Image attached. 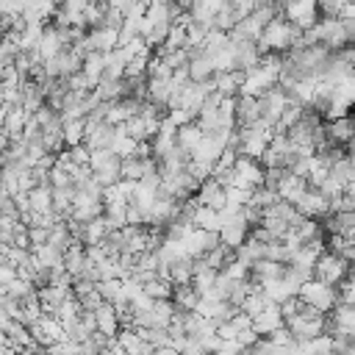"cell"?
<instances>
[{"instance_id": "40", "label": "cell", "mask_w": 355, "mask_h": 355, "mask_svg": "<svg viewBox=\"0 0 355 355\" xmlns=\"http://www.w3.org/2000/svg\"><path fill=\"white\" fill-rule=\"evenodd\" d=\"M227 8H230L233 22L239 25L241 19H247V17L255 11V0H233V3H227Z\"/></svg>"}, {"instance_id": "46", "label": "cell", "mask_w": 355, "mask_h": 355, "mask_svg": "<svg viewBox=\"0 0 355 355\" xmlns=\"http://www.w3.org/2000/svg\"><path fill=\"white\" fill-rule=\"evenodd\" d=\"M178 352H180V355H205V349L200 347V341L191 338V336H186V341H183V347H180Z\"/></svg>"}, {"instance_id": "32", "label": "cell", "mask_w": 355, "mask_h": 355, "mask_svg": "<svg viewBox=\"0 0 355 355\" xmlns=\"http://www.w3.org/2000/svg\"><path fill=\"white\" fill-rule=\"evenodd\" d=\"M141 291L150 300H169L172 297V283L169 280H161V277H153V280H147L141 286Z\"/></svg>"}, {"instance_id": "44", "label": "cell", "mask_w": 355, "mask_h": 355, "mask_svg": "<svg viewBox=\"0 0 355 355\" xmlns=\"http://www.w3.org/2000/svg\"><path fill=\"white\" fill-rule=\"evenodd\" d=\"M67 155H69L72 164H78V166H89V155H92V153H89L83 144H78V147H69Z\"/></svg>"}, {"instance_id": "25", "label": "cell", "mask_w": 355, "mask_h": 355, "mask_svg": "<svg viewBox=\"0 0 355 355\" xmlns=\"http://www.w3.org/2000/svg\"><path fill=\"white\" fill-rule=\"evenodd\" d=\"M108 150L122 161V158L136 155V141H133L130 136H125V130H122V125H119V128H114V139H111V147H108Z\"/></svg>"}, {"instance_id": "14", "label": "cell", "mask_w": 355, "mask_h": 355, "mask_svg": "<svg viewBox=\"0 0 355 355\" xmlns=\"http://www.w3.org/2000/svg\"><path fill=\"white\" fill-rule=\"evenodd\" d=\"M277 327H283V319H280V313H277V305H269L266 311H261L258 316L250 319V330H252L258 338L272 336Z\"/></svg>"}, {"instance_id": "37", "label": "cell", "mask_w": 355, "mask_h": 355, "mask_svg": "<svg viewBox=\"0 0 355 355\" xmlns=\"http://www.w3.org/2000/svg\"><path fill=\"white\" fill-rule=\"evenodd\" d=\"M275 202H277V194H275L272 189H263V186H261V189H255V191L250 194V205L258 208L261 214H263L266 208H272Z\"/></svg>"}, {"instance_id": "36", "label": "cell", "mask_w": 355, "mask_h": 355, "mask_svg": "<svg viewBox=\"0 0 355 355\" xmlns=\"http://www.w3.org/2000/svg\"><path fill=\"white\" fill-rule=\"evenodd\" d=\"M105 233H108V227H105V222H103V216H97V219H92V222H86V239H83V247H92V244H100V241L105 239Z\"/></svg>"}, {"instance_id": "1", "label": "cell", "mask_w": 355, "mask_h": 355, "mask_svg": "<svg viewBox=\"0 0 355 355\" xmlns=\"http://www.w3.org/2000/svg\"><path fill=\"white\" fill-rule=\"evenodd\" d=\"M283 327L288 330L291 341L302 344V341H311V338H316V336L324 333V313H319L311 305H300V313L294 319H288Z\"/></svg>"}, {"instance_id": "21", "label": "cell", "mask_w": 355, "mask_h": 355, "mask_svg": "<svg viewBox=\"0 0 355 355\" xmlns=\"http://www.w3.org/2000/svg\"><path fill=\"white\" fill-rule=\"evenodd\" d=\"M53 191V214L58 216V219H69V214H72V200H75V189L72 186H67V189H50Z\"/></svg>"}, {"instance_id": "16", "label": "cell", "mask_w": 355, "mask_h": 355, "mask_svg": "<svg viewBox=\"0 0 355 355\" xmlns=\"http://www.w3.org/2000/svg\"><path fill=\"white\" fill-rule=\"evenodd\" d=\"M86 47H89V53H103V55L116 50V31H108V28L86 31Z\"/></svg>"}, {"instance_id": "12", "label": "cell", "mask_w": 355, "mask_h": 355, "mask_svg": "<svg viewBox=\"0 0 355 355\" xmlns=\"http://www.w3.org/2000/svg\"><path fill=\"white\" fill-rule=\"evenodd\" d=\"M322 236H341L352 239L355 236V211L352 214H327L324 222L319 225Z\"/></svg>"}, {"instance_id": "42", "label": "cell", "mask_w": 355, "mask_h": 355, "mask_svg": "<svg viewBox=\"0 0 355 355\" xmlns=\"http://www.w3.org/2000/svg\"><path fill=\"white\" fill-rule=\"evenodd\" d=\"M97 280H119V266L114 258H105L103 263H97Z\"/></svg>"}, {"instance_id": "19", "label": "cell", "mask_w": 355, "mask_h": 355, "mask_svg": "<svg viewBox=\"0 0 355 355\" xmlns=\"http://www.w3.org/2000/svg\"><path fill=\"white\" fill-rule=\"evenodd\" d=\"M94 324H97V333H103V336L114 338V336H116V330H119V322H116V311H114V305L103 302V305L94 311Z\"/></svg>"}, {"instance_id": "48", "label": "cell", "mask_w": 355, "mask_h": 355, "mask_svg": "<svg viewBox=\"0 0 355 355\" xmlns=\"http://www.w3.org/2000/svg\"><path fill=\"white\" fill-rule=\"evenodd\" d=\"M330 355H333V352H330Z\"/></svg>"}, {"instance_id": "20", "label": "cell", "mask_w": 355, "mask_h": 355, "mask_svg": "<svg viewBox=\"0 0 355 355\" xmlns=\"http://www.w3.org/2000/svg\"><path fill=\"white\" fill-rule=\"evenodd\" d=\"M327 175L333 178V180H338L341 186H349V183H355V169H352V155H338L333 164H330V169H327Z\"/></svg>"}, {"instance_id": "34", "label": "cell", "mask_w": 355, "mask_h": 355, "mask_svg": "<svg viewBox=\"0 0 355 355\" xmlns=\"http://www.w3.org/2000/svg\"><path fill=\"white\" fill-rule=\"evenodd\" d=\"M97 216H103V202H83V205H72V214H69V219H75V222H92V219H97Z\"/></svg>"}, {"instance_id": "47", "label": "cell", "mask_w": 355, "mask_h": 355, "mask_svg": "<svg viewBox=\"0 0 355 355\" xmlns=\"http://www.w3.org/2000/svg\"><path fill=\"white\" fill-rule=\"evenodd\" d=\"M155 355H180L178 349H172V347H158L155 349Z\"/></svg>"}, {"instance_id": "13", "label": "cell", "mask_w": 355, "mask_h": 355, "mask_svg": "<svg viewBox=\"0 0 355 355\" xmlns=\"http://www.w3.org/2000/svg\"><path fill=\"white\" fill-rule=\"evenodd\" d=\"M233 122H236V128H252V125H258V100L255 97H247V94L233 97Z\"/></svg>"}, {"instance_id": "18", "label": "cell", "mask_w": 355, "mask_h": 355, "mask_svg": "<svg viewBox=\"0 0 355 355\" xmlns=\"http://www.w3.org/2000/svg\"><path fill=\"white\" fill-rule=\"evenodd\" d=\"M169 302H172L175 311H186V313H189V311L197 308L200 294L194 291L191 283H186V286H172V297H169Z\"/></svg>"}, {"instance_id": "33", "label": "cell", "mask_w": 355, "mask_h": 355, "mask_svg": "<svg viewBox=\"0 0 355 355\" xmlns=\"http://www.w3.org/2000/svg\"><path fill=\"white\" fill-rule=\"evenodd\" d=\"M119 180L139 183V180H141V158H136V155L122 158V161H119Z\"/></svg>"}, {"instance_id": "27", "label": "cell", "mask_w": 355, "mask_h": 355, "mask_svg": "<svg viewBox=\"0 0 355 355\" xmlns=\"http://www.w3.org/2000/svg\"><path fill=\"white\" fill-rule=\"evenodd\" d=\"M166 280H169L172 286H186V283H191V261H189V258L172 261V263L166 266Z\"/></svg>"}, {"instance_id": "35", "label": "cell", "mask_w": 355, "mask_h": 355, "mask_svg": "<svg viewBox=\"0 0 355 355\" xmlns=\"http://www.w3.org/2000/svg\"><path fill=\"white\" fill-rule=\"evenodd\" d=\"M47 244H50L53 250H58V252H64V250L72 244V239H69V233H67V222H58V225H53V227L47 230Z\"/></svg>"}, {"instance_id": "45", "label": "cell", "mask_w": 355, "mask_h": 355, "mask_svg": "<svg viewBox=\"0 0 355 355\" xmlns=\"http://www.w3.org/2000/svg\"><path fill=\"white\" fill-rule=\"evenodd\" d=\"M28 244H31V247L47 244V230H44V227H28Z\"/></svg>"}, {"instance_id": "38", "label": "cell", "mask_w": 355, "mask_h": 355, "mask_svg": "<svg viewBox=\"0 0 355 355\" xmlns=\"http://www.w3.org/2000/svg\"><path fill=\"white\" fill-rule=\"evenodd\" d=\"M250 288H252V283H247V280H236V283H230L225 302L233 305V308H241V302H244V297L250 294Z\"/></svg>"}, {"instance_id": "4", "label": "cell", "mask_w": 355, "mask_h": 355, "mask_svg": "<svg viewBox=\"0 0 355 355\" xmlns=\"http://www.w3.org/2000/svg\"><path fill=\"white\" fill-rule=\"evenodd\" d=\"M311 275H313V280H319V283L336 288L344 277H349V263L341 261V258H336V255H330V252H322V255L316 258Z\"/></svg>"}, {"instance_id": "30", "label": "cell", "mask_w": 355, "mask_h": 355, "mask_svg": "<svg viewBox=\"0 0 355 355\" xmlns=\"http://www.w3.org/2000/svg\"><path fill=\"white\" fill-rule=\"evenodd\" d=\"M80 72H83V78L92 83V89L97 86V80H100V75H103V53H89L86 58H83V64H80Z\"/></svg>"}, {"instance_id": "43", "label": "cell", "mask_w": 355, "mask_h": 355, "mask_svg": "<svg viewBox=\"0 0 355 355\" xmlns=\"http://www.w3.org/2000/svg\"><path fill=\"white\" fill-rule=\"evenodd\" d=\"M222 275H225L230 283H236V280H247V266L239 263V261H230V263L222 269Z\"/></svg>"}, {"instance_id": "26", "label": "cell", "mask_w": 355, "mask_h": 355, "mask_svg": "<svg viewBox=\"0 0 355 355\" xmlns=\"http://www.w3.org/2000/svg\"><path fill=\"white\" fill-rule=\"evenodd\" d=\"M230 261H236V252H233V250H227V247H222V244H216L211 252H205V255H202V263H205L208 269H214V272H222Z\"/></svg>"}, {"instance_id": "28", "label": "cell", "mask_w": 355, "mask_h": 355, "mask_svg": "<svg viewBox=\"0 0 355 355\" xmlns=\"http://www.w3.org/2000/svg\"><path fill=\"white\" fill-rule=\"evenodd\" d=\"M269 305H272V302L263 297V291H261L258 286H252V288H250V294L244 297V302H241V308H239V311H241V313H247V316L252 319V316H258L261 311H266Z\"/></svg>"}, {"instance_id": "5", "label": "cell", "mask_w": 355, "mask_h": 355, "mask_svg": "<svg viewBox=\"0 0 355 355\" xmlns=\"http://www.w3.org/2000/svg\"><path fill=\"white\" fill-rule=\"evenodd\" d=\"M236 136H239V155L250 158V161H261L272 133L263 130L261 125H252V128H236Z\"/></svg>"}, {"instance_id": "24", "label": "cell", "mask_w": 355, "mask_h": 355, "mask_svg": "<svg viewBox=\"0 0 355 355\" xmlns=\"http://www.w3.org/2000/svg\"><path fill=\"white\" fill-rule=\"evenodd\" d=\"M261 291H263V297H266L272 305H280V302H286L288 297H297V291H294L291 286H286L280 277H277V280L263 283V286H261Z\"/></svg>"}, {"instance_id": "8", "label": "cell", "mask_w": 355, "mask_h": 355, "mask_svg": "<svg viewBox=\"0 0 355 355\" xmlns=\"http://www.w3.org/2000/svg\"><path fill=\"white\" fill-rule=\"evenodd\" d=\"M294 211L302 216V219H324L327 214H330V208H327V200L316 191V189H308L300 200H297V205H294Z\"/></svg>"}, {"instance_id": "31", "label": "cell", "mask_w": 355, "mask_h": 355, "mask_svg": "<svg viewBox=\"0 0 355 355\" xmlns=\"http://www.w3.org/2000/svg\"><path fill=\"white\" fill-rule=\"evenodd\" d=\"M61 136H64V147H67V150L83 144V119L61 122Z\"/></svg>"}, {"instance_id": "7", "label": "cell", "mask_w": 355, "mask_h": 355, "mask_svg": "<svg viewBox=\"0 0 355 355\" xmlns=\"http://www.w3.org/2000/svg\"><path fill=\"white\" fill-rule=\"evenodd\" d=\"M280 17L286 22H291L294 28L300 31H311L319 19V11H316V3L313 0H302V3H280Z\"/></svg>"}, {"instance_id": "11", "label": "cell", "mask_w": 355, "mask_h": 355, "mask_svg": "<svg viewBox=\"0 0 355 355\" xmlns=\"http://www.w3.org/2000/svg\"><path fill=\"white\" fill-rule=\"evenodd\" d=\"M191 200H194L200 208L222 211V208H225V189L208 178V180H202V183H200V189L191 194Z\"/></svg>"}, {"instance_id": "6", "label": "cell", "mask_w": 355, "mask_h": 355, "mask_svg": "<svg viewBox=\"0 0 355 355\" xmlns=\"http://www.w3.org/2000/svg\"><path fill=\"white\" fill-rule=\"evenodd\" d=\"M233 186L252 194L255 189L263 186V166L258 161H250L244 155H236V161H233Z\"/></svg>"}, {"instance_id": "3", "label": "cell", "mask_w": 355, "mask_h": 355, "mask_svg": "<svg viewBox=\"0 0 355 355\" xmlns=\"http://www.w3.org/2000/svg\"><path fill=\"white\" fill-rule=\"evenodd\" d=\"M297 300H300L302 305L316 308V311H319V313H324V316L336 308V291H333L330 286H324V283L313 280V277L297 288Z\"/></svg>"}, {"instance_id": "2", "label": "cell", "mask_w": 355, "mask_h": 355, "mask_svg": "<svg viewBox=\"0 0 355 355\" xmlns=\"http://www.w3.org/2000/svg\"><path fill=\"white\" fill-rule=\"evenodd\" d=\"M294 144L286 139V133H275L272 139H269V144H266V150H263V155H261V161L258 164H263L266 169H291V164H294Z\"/></svg>"}, {"instance_id": "23", "label": "cell", "mask_w": 355, "mask_h": 355, "mask_svg": "<svg viewBox=\"0 0 355 355\" xmlns=\"http://www.w3.org/2000/svg\"><path fill=\"white\" fill-rule=\"evenodd\" d=\"M200 139H202V133H200V128H197L194 122L180 125V128H178V133H175V144H178L180 150H186L189 155H191V150L200 144Z\"/></svg>"}, {"instance_id": "15", "label": "cell", "mask_w": 355, "mask_h": 355, "mask_svg": "<svg viewBox=\"0 0 355 355\" xmlns=\"http://www.w3.org/2000/svg\"><path fill=\"white\" fill-rule=\"evenodd\" d=\"M214 92L219 94V97H239V92H241V83H244V72H239V69H233V72H214Z\"/></svg>"}, {"instance_id": "29", "label": "cell", "mask_w": 355, "mask_h": 355, "mask_svg": "<svg viewBox=\"0 0 355 355\" xmlns=\"http://www.w3.org/2000/svg\"><path fill=\"white\" fill-rule=\"evenodd\" d=\"M114 341H116V347L122 349V355H136L139 347H141V338L136 336L133 327H119L116 336H114Z\"/></svg>"}, {"instance_id": "10", "label": "cell", "mask_w": 355, "mask_h": 355, "mask_svg": "<svg viewBox=\"0 0 355 355\" xmlns=\"http://www.w3.org/2000/svg\"><path fill=\"white\" fill-rule=\"evenodd\" d=\"M305 191H308V180H305V178H297V175H291V172H283V178H280L277 186H275L277 200H283V202H288V205H297V200H300Z\"/></svg>"}, {"instance_id": "17", "label": "cell", "mask_w": 355, "mask_h": 355, "mask_svg": "<svg viewBox=\"0 0 355 355\" xmlns=\"http://www.w3.org/2000/svg\"><path fill=\"white\" fill-rule=\"evenodd\" d=\"M186 72H189V80H191V83H202V80H211V78H214V61H211V55L202 50L200 55H194V58L189 61Z\"/></svg>"}, {"instance_id": "22", "label": "cell", "mask_w": 355, "mask_h": 355, "mask_svg": "<svg viewBox=\"0 0 355 355\" xmlns=\"http://www.w3.org/2000/svg\"><path fill=\"white\" fill-rule=\"evenodd\" d=\"M28 202H31V214L53 211V191H50V186H33L28 191Z\"/></svg>"}, {"instance_id": "9", "label": "cell", "mask_w": 355, "mask_h": 355, "mask_svg": "<svg viewBox=\"0 0 355 355\" xmlns=\"http://www.w3.org/2000/svg\"><path fill=\"white\" fill-rule=\"evenodd\" d=\"M247 233H250V227L244 225V219L236 214L230 222H225L222 227H219V233H216V239H219V244L222 247H227V250H239L244 241H247Z\"/></svg>"}, {"instance_id": "41", "label": "cell", "mask_w": 355, "mask_h": 355, "mask_svg": "<svg viewBox=\"0 0 355 355\" xmlns=\"http://www.w3.org/2000/svg\"><path fill=\"white\" fill-rule=\"evenodd\" d=\"M78 313H80V305H78L75 297L64 300V302L55 308V319H58V324H64V322H69V319H78Z\"/></svg>"}, {"instance_id": "39", "label": "cell", "mask_w": 355, "mask_h": 355, "mask_svg": "<svg viewBox=\"0 0 355 355\" xmlns=\"http://www.w3.org/2000/svg\"><path fill=\"white\" fill-rule=\"evenodd\" d=\"M333 291H336V305H352V302H355V283H352V275L344 277Z\"/></svg>"}]
</instances>
